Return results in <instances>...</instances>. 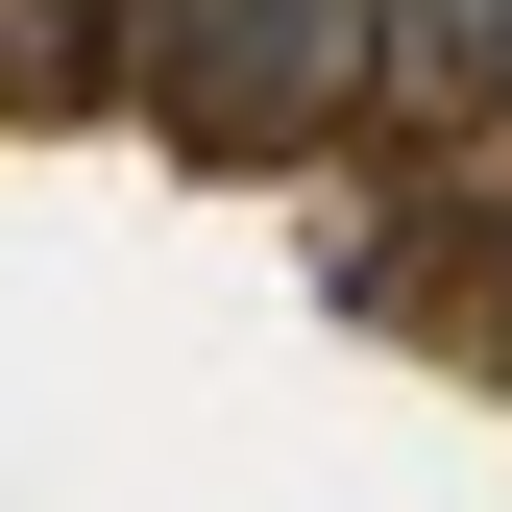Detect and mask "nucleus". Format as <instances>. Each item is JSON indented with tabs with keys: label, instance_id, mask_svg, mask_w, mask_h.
Returning a JSON list of instances; mask_svg holds the SVG:
<instances>
[{
	"label": "nucleus",
	"instance_id": "1",
	"mask_svg": "<svg viewBox=\"0 0 512 512\" xmlns=\"http://www.w3.org/2000/svg\"><path fill=\"white\" fill-rule=\"evenodd\" d=\"M366 0H171V122L196 147H293L317 98H342Z\"/></svg>",
	"mask_w": 512,
	"mask_h": 512
},
{
	"label": "nucleus",
	"instance_id": "2",
	"mask_svg": "<svg viewBox=\"0 0 512 512\" xmlns=\"http://www.w3.org/2000/svg\"><path fill=\"white\" fill-rule=\"evenodd\" d=\"M391 25H415V49H512V0H391Z\"/></svg>",
	"mask_w": 512,
	"mask_h": 512
}]
</instances>
